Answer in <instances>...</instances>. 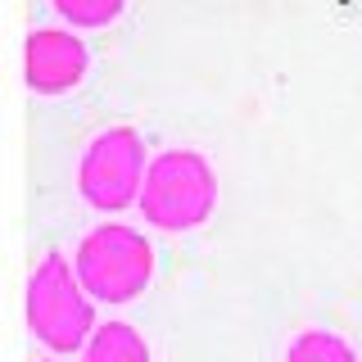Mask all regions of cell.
Returning <instances> with one entry per match:
<instances>
[{
    "mask_svg": "<svg viewBox=\"0 0 362 362\" xmlns=\"http://www.w3.org/2000/svg\"><path fill=\"white\" fill-rule=\"evenodd\" d=\"M54 5L68 23H82V28H100L122 14V0H54Z\"/></svg>",
    "mask_w": 362,
    "mask_h": 362,
    "instance_id": "obj_8",
    "label": "cell"
},
{
    "mask_svg": "<svg viewBox=\"0 0 362 362\" xmlns=\"http://www.w3.org/2000/svg\"><path fill=\"white\" fill-rule=\"evenodd\" d=\"M141 173H145L141 136L132 127L100 132L95 141H90L86 158H82V195L105 213L122 209V204H132L136 190H141Z\"/></svg>",
    "mask_w": 362,
    "mask_h": 362,
    "instance_id": "obj_4",
    "label": "cell"
},
{
    "mask_svg": "<svg viewBox=\"0 0 362 362\" xmlns=\"http://www.w3.org/2000/svg\"><path fill=\"white\" fill-rule=\"evenodd\" d=\"M213 199H218L213 168L190 150L154 158L150 173H145L141 209L163 231H190V226H199L213 213Z\"/></svg>",
    "mask_w": 362,
    "mask_h": 362,
    "instance_id": "obj_1",
    "label": "cell"
},
{
    "mask_svg": "<svg viewBox=\"0 0 362 362\" xmlns=\"http://www.w3.org/2000/svg\"><path fill=\"white\" fill-rule=\"evenodd\" d=\"M150 245L145 235H136L132 226H100L90 231L82 249H77V276H82V290H90L105 303H127L136 299L145 286H150Z\"/></svg>",
    "mask_w": 362,
    "mask_h": 362,
    "instance_id": "obj_2",
    "label": "cell"
},
{
    "mask_svg": "<svg viewBox=\"0 0 362 362\" xmlns=\"http://www.w3.org/2000/svg\"><path fill=\"white\" fill-rule=\"evenodd\" d=\"M86 73V50L77 37L64 32H32L28 41V86L41 95H59V90L77 86Z\"/></svg>",
    "mask_w": 362,
    "mask_h": 362,
    "instance_id": "obj_5",
    "label": "cell"
},
{
    "mask_svg": "<svg viewBox=\"0 0 362 362\" xmlns=\"http://www.w3.org/2000/svg\"><path fill=\"white\" fill-rule=\"evenodd\" d=\"M28 322L32 335L41 344H50L54 354H73L77 344L90 335V303L82 299V290L73 286V272L59 254H50L45 263L32 272L28 286Z\"/></svg>",
    "mask_w": 362,
    "mask_h": 362,
    "instance_id": "obj_3",
    "label": "cell"
},
{
    "mask_svg": "<svg viewBox=\"0 0 362 362\" xmlns=\"http://www.w3.org/2000/svg\"><path fill=\"white\" fill-rule=\"evenodd\" d=\"M286 362H358V358H354V349H349L339 335H331V331H308V335H299L290 344Z\"/></svg>",
    "mask_w": 362,
    "mask_h": 362,
    "instance_id": "obj_7",
    "label": "cell"
},
{
    "mask_svg": "<svg viewBox=\"0 0 362 362\" xmlns=\"http://www.w3.org/2000/svg\"><path fill=\"white\" fill-rule=\"evenodd\" d=\"M86 362H150V349H145V339L127 322H109L90 339Z\"/></svg>",
    "mask_w": 362,
    "mask_h": 362,
    "instance_id": "obj_6",
    "label": "cell"
}]
</instances>
